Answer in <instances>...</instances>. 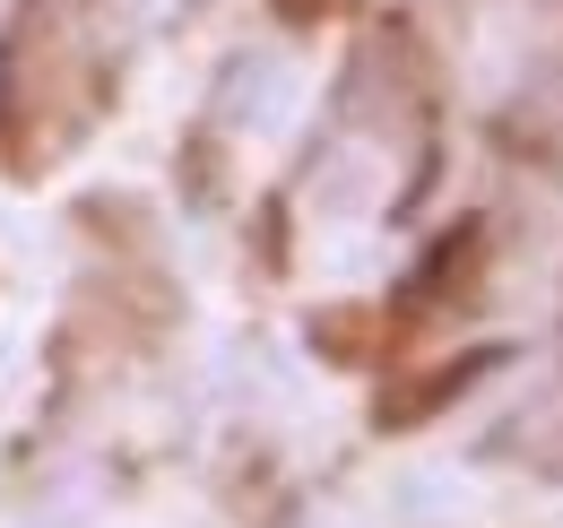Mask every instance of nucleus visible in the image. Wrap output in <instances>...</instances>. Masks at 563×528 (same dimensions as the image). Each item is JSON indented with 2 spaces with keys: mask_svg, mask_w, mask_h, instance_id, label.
I'll use <instances>...</instances> for the list:
<instances>
[{
  "mask_svg": "<svg viewBox=\"0 0 563 528\" xmlns=\"http://www.w3.org/2000/svg\"><path fill=\"white\" fill-rule=\"evenodd\" d=\"M486 373H503V346H477V355H460V364L408 382V398H382V407H373V425H382V433H417L424 416H442L451 398L468 391V382H486Z\"/></svg>",
  "mask_w": 563,
  "mask_h": 528,
  "instance_id": "nucleus-1",
  "label": "nucleus"
},
{
  "mask_svg": "<svg viewBox=\"0 0 563 528\" xmlns=\"http://www.w3.org/2000/svg\"><path fill=\"white\" fill-rule=\"evenodd\" d=\"M382 338H390V321H373V312H330V321H312V346L339 355V364H364Z\"/></svg>",
  "mask_w": 563,
  "mask_h": 528,
  "instance_id": "nucleus-2",
  "label": "nucleus"
}]
</instances>
